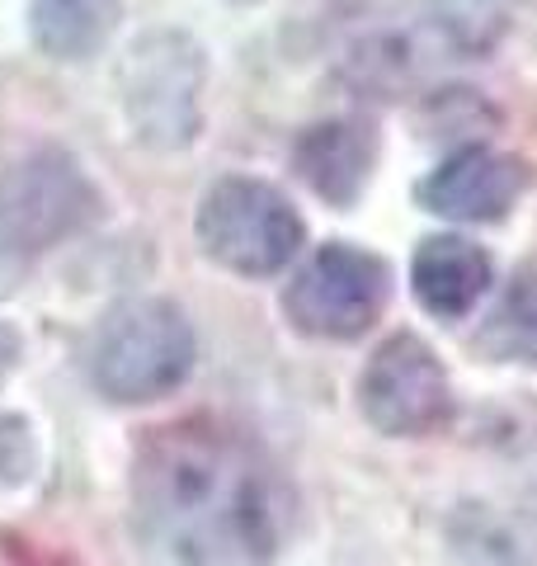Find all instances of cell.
Returning a JSON list of instances; mask_svg holds the SVG:
<instances>
[{
  "label": "cell",
  "instance_id": "6da1fadb",
  "mask_svg": "<svg viewBox=\"0 0 537 566\" xmlns=\"http://www.w3.org/2000/svg\"><path fill=\"white\" fill-rule=\"evenodd\" d=\"M133 501L175 566H268L283 495L264 453L218 420H175L137 453Z\"/></svg>",
  "mask_w": 537,
  "mask_h": 566
},
{
  "label": "cell",
  "instance_id": "7a4b0ae2",
  "mask_svg": "<svg viewBox=\"0 0 537 566\" xmlns=\"http://www.w3.org/2000/svg\"><path fill=\"white\" fill-rule=\"evenodd\" d=\"M193 368V326L166 297H137L104 316L90 345V378L109 401H156Z\"/></svg>",
  "mask_w": 537,
  "mask_h": 566
},
{
  "label": "cell",
  "instance_id": "8fae6325",
  "mask_svg": "<svg viewBox=\"0 0 537 566\" xmlns=\"http://www.w3.org/2000/svg\"><path fill=\"white\" fill-rule=\"evenodd\" d=\"M429 66V39L415 24H358L339 48V71L349 85L372 95H401Z\"/></svg>",
  "mask_w": 537,
  "mask_h": 566
},
{
  "label": "cell",
  "instance_id": "5b68a950",
  "mask_svg": "<svg viewBox=\"0 0 537 566\" xmlns=\"http://www.w3.org/2000/svg\"><path fill=\"white\" fill-rule=\"evenodd\" d=\"M391 297V270L382 255L330 241L293 274L283 312L302 335L316 340H354L382 316Z\"/></svg>",
  "mask_w": 537,
  "mask_h": 566
},
{
  "label": "cell",
  "instance_id": "8992f818",
  "mask_svg": "<svg viewBox=\"0 0 537 566\" xmlns=\"http://www.w3.org/2000/svg\"><path fill=\"white\" fill-rule=\"evenodd\" d=\"M358 406L378 434L424 439L453 416V387H448L439 354L420 335L401 331L372 349L364 378H358Z\"/></svg>",
  "mask_w": 537,
  "mask_h": 566
},
{
  "label": "cell",
  "instance_id": "277c9868",
  "mask_svg": "<svg viewBox=\"0 0 537 566\" xmlns=\"http://www.w3.org/2000/svg\"><path fill=\"white\" fill-rule=\"evenodd\" d=\"M193 232H199L203 255L218 260L222 270L264 279L278 274L297 255L302 218L274 185L231 175V180H218L203 193Z\"/></svg>",
  "mask_w": 537,
  "mask_h": 566
},
{
  "label": "cell",
  "instance_id": "4fadbf2b",
  "mask_svg": "<svg viewBox=\"0 0 537 566\" xmlns=\"http://www.w3.org/2000/svg\"><path fill=\"white\" fill-rule=\"evenodd\" d=\"M33 39L48 57L81 62L99 52L118 24V0H33Z\"/></svg>",
  "mask_w": 537,
  "mask_h": 566
},
{
  "label": "cell",
  "instance_id": "9a60e30c",
  "mask_svg": "<svg viewBox=\"0 0 537 566\" xmlns=\"http://www.w3.org/2000/svg\"><path fill=\"white\" fill-rule=\"evenodd\" d=\"M14 279H20V251H14V241L6 237V227H0V293H6Z\"/></svg>",
  "mask_w": 537,
  "mask_h": 566
},
{
  "label": "cell",
  "instance_id": "7c38bea8",
  "mask_svg": "<svg viewBox=\"0 0 537 566\" xmlns=\"http://www.w3.org/2000/svg\"><path fill=\"white\" fill-rule=\"evenodd\" d=\"M448 538L467 566H537V520L499 505H462Z\"/></svg>",
  "mask_w": 537,
  "mask_h": 566
},
{
  "label": "cell",
  "instance_id": "5bb4252c",
  "mask_svg": "<svg viewBox=\"0 0 537 566\" xmlns=\"http://www.w3.org/2000/svg\"><path fill=\"white\" fill-rule=\"evenodd\" d=\"M476 349H486L499 364L537 368V270L514 274L499 307L491 312V322L481 326Z\"/></svg>",
  "mask_w": 537,
  "mask_h": 566
},
{
  "label": "cell",
  "instance_id": "52a82bcc",
  "mask_svg": "<svg viewBox=\"0 0 537 566\" xmlns=\"http://www.w3.org/2000/svg\"><path fill=\"white\" fill-rule=\"evenodd\" d=\"M95 189L62 151H39L0 180V227L14 251H39L95 218Z\"/></svg>",
  "mask_w": 537,
  "mask_h": 566
},
{
  "label": "cell",
  "instance_id": "ba28073f",
  "mask_svg": "<svg viewBox=\"0 0 537 566\" xmlns=\"http://www.w3.org/2000/svg\"><path fill=\"white\" fill-rule=\"evenodd\" d=\"M528 185H533V166L524 156L462 147L439 170L424 175L415 185V199L424 212H439V218L453 222H499Z\"/></svg>",
  "mask_w": 537,
  "mask_h": 566
},
{
  "label": "cell",
  "instance_id": "9c48e42d",
  "mask_svg": "<svg viewBox=\"0 0 537 566\" xmlns=\"http://www.w3.org/2000/svg\"><path fill=\"white\" fill-rule=\"evenodd\" d=\"M372 161H378V133L358 118L316 123L293 147V170L302 175V185L330 208L358 203V193L368 189Z\"/></svg>",
  "mask_w": 537,
  "mask_h": 566
},
{
  "label": "cell",
  "instance_id": "30bf717a",
  "mask_svg": "<svg viewBox=\"0 0 537 566\" xmlns=\"http://www.w3.org/2000/svg\"><path fill=\"white\" fill-rule=\"evenodd\" d=\"M410 289L439 322H462L491 289V255L467 237H424L410 260Z\"/></svg>",
  "mask_w": 537,
  "mask_h": 566
},
{
  "label": "cell",
  "instance_id": "3957f363",
  "mask_svg": "<svg viewBox=\"0 0 537 566\" xmlns=\"http://www.w3.org/2000/svg\"><path fill=\"white\" fill-rule=\"evenodd\" d=\"M203 48L179 29H156L137 39L123 62V114L137 142L156 151L189 147L203 118Z\"/></svg>",
  "mask_w": 537,
  "mask_h": 566
}]
</instances>
